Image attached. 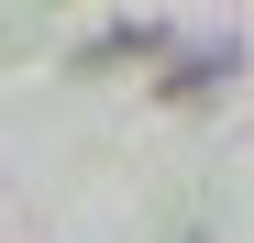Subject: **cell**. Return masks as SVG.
Returning a JSON list of instances; mask_svg holds the SVG:
<instances>
[{"instance_id":"6da1fadb","label":"cell","mask_w":254,"mask_h":243,"mask_svg":"<svg viewBox=\"0 0 254 243\" xmlns=\"http://www.w3.org/2000/svg\"><path fill=\"white\" fill-rule=\"evenodd\" d=\"M221 77H232V45H210V56H188L177 77H166V100H210Z\"/></svg>"}]
</instances>
